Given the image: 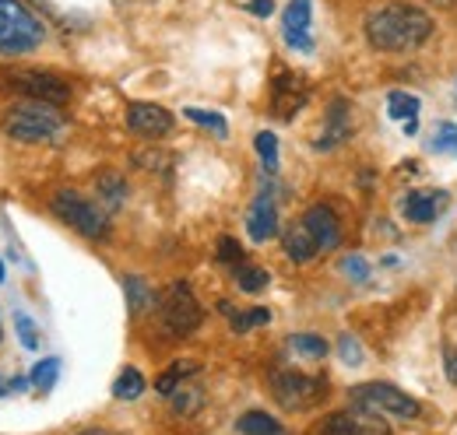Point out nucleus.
<instances>
[{"label": "nucleus", "instance_id": "nucleus-20", "mask_svg": "<svg viewBox=\"0 0 457 435\" xmlns=\"http://www.w3.org/2000/svg\"><path fill=\"white\" fill-rule=\"evenodd\" d=\"M236 432L239 435H286V429H282L271 414H264V411H246V414H239Z\"/></svg>", "mask_w": 457, "mask_h": 435}, {"label": "nucleus", "instance_id": "nucleus-8", "mask_svg": "<svg viewBox=\"0 0 457 435\" xmlns=\"http://www.w3.org/2000/svg\"><path fill=\"white\" fill-rule=\"evenodd\" d=\"M348 393H352V404L377 411L384 418H415L419 414V404L411 400V393H404L391 382H362V386H352Z\"/></svg>", "mask_w": 457, "mask_h": 435}, {"label": "nucleus", "instance_id": "nucleus-3", "mask_svg": "<svg viewBox=\"0 0 457 435\" xmlns=\"http://www.w3.org/2000/svg\"><path fill=\"white\" fill-rule=\"evenodd\" d=\"M46 39L43 21L21 0H0V56L32 53Z\"/></svg>", "mask_w": 457, "mask_h": 435}, {"label": "nucleus", "instance_id": "nucleus-22", "mask_svg": "<svg viewBox=\"0 0 457 435\" xmlns=\"http://www.w3.org/2000/svg\"><path fill=\"white\" fill-rule=\"evenodd\" d=\"M197 373H201L197 362H172L170 373H162V376L155 380V390H159L162 397H172V390H176L179 382L187 380V376H197Z\"/></svg>", "mask_w": 457, "mask_h": 435}, {"label": "nucleus", "instance_id": "nucleus-2", "mask_svg": "<svg viewBox=\"0 0 457 435\" xmlns=\"http://www.w3.org/2000/svg\"><path fill=\"white\" fill-rule=\"evenodd\" d=\"M4 134L11 141H21V144H39V141H54L60 130H63V116L60 106L50 103H21V106H11L0 119Z\"/></svg>", "mask_w": 457, "mask_h": 435}, {"label": "nucleus", "instance_id": "nucleus-31", "mask_svg": "<svg viewBox=\"0 0 457 435\" xmlns=\"http://www.w3.org/2000/svg\"><path fill=\"white\" fill-rule=\"evenodd\" d=\"M429 152H440V155H457V127H454V123H436L433 141H429Z\"/></svg>", "mask_w": 457, "mask_h": 435}, {"label": "nucleus", "instance_id": "nucleus-37", "mask_svg": "<svg viewBox=\"0 0 457 435\" xmlns=\"http://www.w3.org/2000/svg\"><path fill=\"white\" fill-rule=\"evenodd\" d=\"M447 380L457 386V348H451V351H447Z\"/></svg>", "mask_w": 457, "mask_h": 435}, {"label": "nucleus", "instance_id": "nucleus-9", "mask_svg": "<svg viewBox=\"0 0 457 435\" xmlns=\"http://www.w3.org/2000/svg\"><path fill=\"white\" fill-rule=\"evenodd\" d=\"M320 435H391V425L384 422V414L352 404V411L331 414V418L324 422Z\"/></svg>", "mask_w": 457, "mask_h": 435}, {"label": "nucleus", "instance_id": "nucleus-6", "mask_svg": "<svg viewBox=\"0 0 457 435\" xmlns=\"http://www.w3.org/2000/svg\"><path fill=\"white\" fill-rule=\"evenodd\" d=\"M159 309H162V326H166L170 337H187L204 320V309L194 299L187 281H172L170 288H166V295L159 299Z\"/></svg>", "mask_w": 457, "mask_h": 435}, {"label": "nucleus", "instance_id": "nucleus-24", "mask_svg": "<svg viewBox=\"0 0 457 435\" xmlns=\"http://www.w3.org/2000/svg\"><path fill=\"white\" fill-rule=\"evenodd\" d=\"M268 281H271V274L264 271V267L236 264V284H239V291H246V295H257V291H264V288H268Z\"/></svg>", "mask_w": 457, "mask_h": 435}, {"label": "nucleus", "instance_id": "nucleus-15", "mask_svg": "<svg viewBox=\"0 0 457 435\" xmlns=\"http://www.w3.org/2000/svg\"><path fill=\"white\" fill-rule=\"evenodd\" d=\"M348 134H352L348 103H345V99H335L331 109H328V116H324V130H320V137H317L313 144H317V152H331V148H338L342 141H348Z\"/></svg>", "mask_w": 457, "mask_h": 435}, {"label": "nucleus", "instance_id": "nucleus-16", "mask_svg": "<svg viewBox=\"0 0 457 435\" xmlns=\"http://www.w3.org/2000/svg\"><path fill=\"white\" fill-rule=\"evenodd\" d=\"M282 246H286V257L292 264H310V260L320 253V246H317V239L310 235V228L303 225V218L292 221L286 232H282Z\"/></svg>", "mask_w": 457, "mask_h": 435}, {"label": "nucleus", "instance_id": "nucleus-13", "mask_svg": "<svg viewBox=\"0 0 457 435\" xmlns=\"http://www.w3.org/2000/svg\"><path fill=\"white\" fill-rule=\"evenodd\" d=\"M127 127L141 137H162L172 130V112L155 103H130L127 106Z\"/></svg>", "mask_w": 457, "mask_h": 435}, {"label": "nucleus", "instance_id": "nucleus-17", "mask_svg": "<svg viewBox=\"0 0 457 435\" xmlns=\"http://www.w3.org/2000/svg\"><path fill=\"white\" fill-rule=\"evenodd\" d=\"M123 291H127V309H130V316H145L148 309L159 306V291H155L145 277H137V274H127V277H123Z\"/></svg>", "mask_w": 457, "mask_h": 435}, {"label": "nucleus", "instance_id": "nucleus-21", "mask_svg": "<svg viewBox=\"0 0 457 435\" xmlns=\"http://www.w3.org/2000/svg\"><path fill=\"white\" fill-rule=\"evenodd\" d=\"M219 309L228 316V324H232V330H236V333H246V330H253V326L271 324V309H264V306H253V309H246V313H236L228 302H222Z\"/></svg>", "mask_w": 457, "mask_h": 435}, {"label": "nucleus", "instance_id": "nucleus-33", "mask_svg": "<svg viewBox=\"0 0 457 435\" xmlns=\"http://www.w3.org/2000/svg\"><path fill=\"white\" fill-rule=\"evenodd\" d=\"M338 358H342L345 365H362V358H366V351H362V344H359V337H352V333H342L338 337Z\"/></svg>", "mask_w": 457, "mask_h": 435}, {"label": "nucleus", "instance_id": "nucleus-39", "mask_svg": "<svg viewBox=\"0 0 457 435\" xmlns=\"http://www.w3.org/2000/svg\"><path fill=\"white\" fill-rule=\"evenodd\" d=\"M11 393V382H0V397H7Z\"/></svg>", "mask_w": 457, "mask_h": 435}, {"label": "nucleus", "instance_id": "nucleus-10", "mask_svg": "<svg viewBox=\"0 0 457 435\" xmlns=\"http://www.w3.org/2000/svg\"><path fill=\"white\" fill-rule=\"evenodd\" d=\"M246 235L253 242H268L278 235V204H275V190L264 183L246 211Z\"/></svg>", "mask_w": 457, "mask_h": 435}, {"label": "nucleus", "instance_id": "nucleus-19", "mask_svg": "<svg viewBox=\"0 0 457 435\" xmlns=\"http://www.w3.org/2000/svg\"><path fill=\"white\" fill-rule=\"evenodd\" d=\"M387 116L404 123V134L415 137L419 134V99L408 92H391L387 95Z\"/></svg>", "mask_w": 457, "mask_h": 435}, {"label": "nucleus", "instance_id": "nucleus-36", "mask_svg": "<svg viewBox=\"0 0 457 435\" xmlns=\"http://www.w3.org/2000/svg\"><path fill=\"white\" fill-rule=\"evenodd\" d=\"M246 11L257 14V18H271V14H275V0H250Z\"/></svg>", "mask_w": 457, "mask_h": 435}, {"label": "nucleus", "instance_id": "nucleus-38", "mask_svg": "<svg viewBox=\"0 0 457 435\" xmlns=\"http://www.w3.org/2000/svg\"><path fill=\"white\" fill-rule=\"evenodd\" d=\"M78 435H110L106 429H85V432H78Z\"/></svg>", "mask_w": 457, "mask_h": 435}, {"label": "nucleus", "instance_id": "nucleus-18", "mask_svg": "<svg viewBox=\"0 0 457 435\" xmlns=\"http://www.w3.org/2000/svg\"><path fill=\"white\" fill-rule=\"evenodd\" d=\"M440 208H444V193H408L401 204V211L411 225H429L440 215Z\"/></svg>", "mask_w": 457, "mask_h": 435}, {"label": "nucleus", "instance_id": "nucleus-41", "mask_svg": "<svg viewBox=\"0 0 457 435\" xmlns=\"http://www.w3.org/2000/svg\"><path fill=\"white\" fill-rule=\"evenodd\" d=\"M0 281H4V264H0Z\"/></svg>", "mask_w": 457, "mask_h": 435}, {"label": "nucleus", "instance_id": "nucleus-27", "mask_svg": "<svg viewBox=\"0 0 457 435\" xmlns=\"http://www.w3.org/2000/svg\"><path fill=\"white\" fill-rule=\"evenodd\" d=\"M187 119L190 123H197V127H208L215 137H228V123L222 112H212V109H197V106H187Z\"/></svg>", "mask_w": 457, "mask_h": 435}, {"label": "nucleus", "instance_id": "nucleus-14", "mask_svg": "<svg viewBox=\"0 0 457 435\" xmlns=\"http://www.w3.org/2000/svg\"><path fill=\"white\" fill-rule=\"evenodd\" d=\"M303 225H306V228H310V235L317 239L320 253L338 250V242H342V225H338V215H335L328 204H313V208H306Z\"/></svg>", "mask_w": 457, "mask_h": 435}, {"label": "nucleus", "instance_id": "nucleus-7", "mask_svg": "<svg viewBox=\"0 0 457 435\" xmlns=\"http://www.w3.org/2000/svg\"><path fill=\"white\" fill-rule=\"evenodd\" d=\"M7 88L21 92L32 103H50V106H63L71 99V85L57 78L54 70H36V67H14L4 74Z\"/></svg>", "mask_w": 457, "mask_h": 435}, {"label": "nucleus", "instance_id": "nucleus-23", "mask_svg": "<svg viewBox=\"0 0 457 435\" xmlns=\"http://www.w3.org/2000/svg\"><path fill=\"white\" fill-rule=\"evenodd\" d=\"M99 197H103V204L116 211V208H123V201H127V183L116 176V172H106V176H99Z\"/></svg>", "mask_w": 457, "mask_h": 435}, {"label": "nucleus", "instance_id": "nucleus-25", "mask_svg": "<svg viewBox=\"0 0 457 435\" xmlns=\"http://www.w3.org/2000/svg\"><path fill=\"white\" fill-rule=\"evenodd\" d=\"M145 393V376L137 373V369H123L120 376H116V382H113V397L116 400H137Z\"/></svg>", "mask_w": 457, "mask_h": 435}, {"label": "nucleus", "instance_id": "nucleus-28", "mask_svg": "<svg viewBox=\"0 0 457 435\" xmlns=\"http://www.w3.org/2000/svg\"><path fill=\"white\" fill-rule=\"evenodd\" d=\"M288 348L295 355H303V358H324L328 355V341L317 337V333H292L288 337Z\"/></svg>", "mask_w": 457, "mask_h": 435}, {"label": "nucleus", "instance_id": "nucleus-34", "mask_svg": "<svg viewBox=\"0 0 457 435\" xmlns=\"http://www.w3.org/2000/svg\"><path fill=\"white\" fill-rule=\"evenodd\" d=\"M342 274L348 277V281H370V264L359 257V253H348V257H342Z\"/></svg>", "mask_w": 457, "mask_h": 435}, {"label": "nucleus", "instance_id": "nucleus-4", "mask_svg": "<svg viewBox=\"0 0 457 435\" xmlns=\"http://www.w3.org/2000/svg\"><path fill=\"white\" fill-rule=\"evenodd\" d=\"M271 397L282 411H313L317 404H324L328 397V380L324 376H306L295 369H278L271 373Z\"/></svg>", "mask_w": 457, "mask_h": 435}, {"label": "nucleus", "instance_id": "nucleus-12", "mask_svg": "<svg viewBox=\"0 0 457 435\" xmlns=\"http://www.w3.org/2000/svg\"><path fill=\"white\" fill-rule=\"evenodd\" d=\"M306 106V85L292 70H278L271 81V112L278 119H292L299 109Z\"/></svg>", "mask_w": 457, "mask_h": 435}, {"label": "nucleus", "instance_id": "nucleus-5", "mask_svg": "<svg viewBox=\"0 0 457 435\" xmlns=\"http://www.w3.org/2000/svg\"><path fill=\"white\" fill-rule=\"evenodd\" d=\"M50 208H54V215H57L63 225H71V228H74L78 235H85V239H106V232H110V221L103 215V208L92 204L88 197L74 193V190H60L57 197L50 201Z\"/></svg>", "mask_w": 457, "mask_h": 435}, {"label": "nucleus", "instance_id": "nucleus-32", "mask_svg": "<svg viewBox=\"0 0 457 435\" xmlns=\"http://www.w3.org/2000/svg\"><path fill=\"white\" fill-rule=\"evenodd\" d=\"M14 330H18V341H21V348L25 351H39V326L32 324V316L29 313H14Z\"/></svg>", "mask_w": 457, "mask_h": 435}, {"label": "nucleus", "instance_id": "nucleus-1", "mask_svg": "<svg viewBox=\"0 0 457 435\" xmlns=\"http://www.w3.org/2000/svg\"><path fill=\"white\" fill-rule=\"evenodd\" d=\"M433 36V18L411 4H384L366 14V39L380 53H411Z\"/></svg>", "mask_w": 457, "mask_h": 435}, {"label": "nucleus", "instance_id": "nucleus-40", "mask_svg": "<svg viewBox=\"0 0 457 435\" xmlns=\"http://www.w3.org/2000/svg\"><path fill=\"white\" fill-rule=\"evenodd\" d=\"M433 4H444V7H451V4H457V0H433Z\"/></svg>", "mask_w": 457, "mask_h": 435}, {"label": "nucleus", "instance_id": "nucleus-29", "mask_svg": "<svg viewBox=\"0 0 457 435\" xmlns=\"http://www.w3.org/2000/svg\"><path fill=\"white\" fill-rule=\"evenodd\" d=\"M60 365H63V362L54 358V355H50V358H39V362H36V369H32V376H29L32 386H36L39 393H50V390H54V382H57V376H60Z\"/></svg>", "mask_w": 457, "mask_h": 435}, {"label": "nucleus", "instance_id": "nucleus-30", "mask_svg": "<svg viewBox=\"0 0 457 435\" xmlns=\"http://www.w3.org/2000/svg\"><path fill=\"white\" fill-rule=\"evenodd\" d=\"M170 400H172V411H176V414H194V411L201 407V400H204V397H201V390H197V386H183V382H179V386L172 390Z\"/></svg>", "mask_w": 457, "mask_h": 435}, {"label": "nucleus", "instance_id": "nucleus-42", "mask_svg": "<svg viewBox=\"0 0 457 435\" xmlns=\"http://www.w3.org/2000/svg\"><path fill=\"white\" fill-rule=\"evenodd\" d=\"M0 337H4V326H0Z\"/></svg>", "mask_w": 457, "mask_h": 435}, {"label": "nucleus", "instance_id": "nucleus-11", "mask_svg": "<svg viewBox=\"0 0 457 435\" xmlns=\"http://www.w3.org/2000/svg\"><path fill=\"white\" fill-rule=\"evenodd\" d=\"M310 21H313V0H288L286 14H282V39L299 53H313Z\"/></svg>", "mask_w": 457, "mask_h": 435}, {"label": "nucleus", "instance_id": "nucleus-26", "mask_svg": "<svg viewBox=\"0 0 457 435\" xmlns=\"http://www.w3.org/2000/svg\"><path fill=\"white\" fill-rule=\"evenodd\" d=\"M253 148H257V155H261L264 172L275 176V172H278V137H275L271 130H261V134L253 137Z\"/></svg>", "mask_w": 457, "mask_h": 435}, {"label": "nucleus", "instance_id": "nucleus-35", "mask_svg": "<svg viewBox=\"0 0 457 435\" xmlns=\"http://www.w3.org/2000/svg\"><path fill=\"white\" fill-rule=\"evenodd\" d=\"M219 260H222V264H243V250H239V242H236L232 235H222V239H219Z\"/></svg>", "mask_w": 457, "mask_h": 435}]
</instances>
